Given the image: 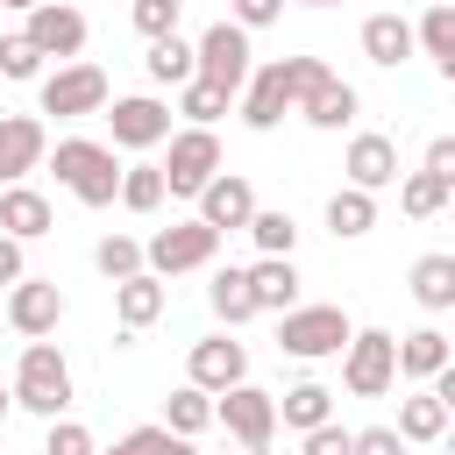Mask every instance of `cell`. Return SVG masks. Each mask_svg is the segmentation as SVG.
I'll list each match as a JSON object with an SVG mask.
<instances>
[{
	"mask_svg": "<svg viewBox=\"0 0 455 455\" xmlns=\"http://www.w3.org/2000/svg\"><path fill=\"white\" fill-rule=\"evenodd\" d=\"M327 78L320 57H277V64H256V78L242 85V121L249 128H277L284 114H299V100Z\"/></svg>",
	"mask_w": 455,
	"mask_h": 455,
	"instance_id": "1",
	"label": "cell"
},
{
	"mask_svg": "<svg viewBox=\"0 0 455 455\" xmlns=\"http://www.w3.org/2000/svg\"><path fill=\"white\" fill-rule=\"evenodd\" d=\"M57 185H64L78 206H114V199H121V164H114L107 142L64 135V142H57Z\"/></svg>",
	"mask_w": 455,
	"mask_h": 455,
	"instance_id": "2",
	"label": "cell"
},
{
	"mask_svg": "<svg viewBox=\"0 0 455 455\" xmlns=\"http://www.w3.org/2000/svg\"><path fill=\"white\" fill-rule=\"evenodd\" d=\"M14 405L43 412V419H57V412L71 405V363H64V348H57V341H28V348H21V370H14Z\"/></svg>",
	"mask_w": 455,
	"mask_h": 455,
	"instance_id": "3",
	"label": "cell"
},
{
	"mask_svg": "<svg viewBox=\"0 0 455 455\" xmlns=\"http://www.w3.org/2000/svg\"><path fill=\"white\" fill-rule=\"evenodd\" d=\"M348 341H355V327H348V313H341V306H291V313H284V327H277V348H284V355H299V363L341 355Z\"/></svg>",
	"mask_w": 455,
	"mask_h": 455,
	"instance_id": "4",
	"label": "cell"
},
{
	"mask_svg": "<svg viewBox=\"0 0 455 455\" xmlns=\"http://www.w3.org/2000/svg\"><path fill=\"white\" fill-rule=\"evenodd\" d=\"M391 377H398V334L363 327V334L341 348V384H348L355 398H384V391H391Z\"/></svg>",
	"mask_w": 455,
	"mask_h": 455,
	"instance_id": "5",
	"label": "cell"
},
{
	"mask_svg": "<svg viewBox=\"0 0 455 455\" xmlns=\"http://www.w3.org/2000/svg\"><path fill=\"white\" fill-rule=\"evenodd\" d=\"M164 178H171L178 199H199L220 178V135L213 128H178L171 135V156H164Z\"/></svg>",
	"mask_w": 455,
	"mask_h": 455,
	"instance_id": "6",
	"label": "cell"
},
{
	"mask_svg": "<svg viewBox=\"0 0 455 455\" xmlns=\"http://www.w3.org/2000/svg\"><path fill=\"white\" fill-rule=\"evenodd\" d=\"M213 249H220V228L192 213V220H171V228L149 235V270H156V277H178V270L213 263Z\"/></svg>",
	"mask_w": 455,
	"mask_h": 455,
	"instance_id": "7",
	"label": "cell"
},
{
	"mask_svg": "<svg viewBox=\"0 0 455 455\" xmlns=\"http://www.w3.org/2000/svg\"><path fill=\"white\" fill-rule=\"evenodd\" d=\"M199 78H213L220 92H242V85L256 78V64H249V28H242L235 14L199 36Z\"/></svg>",
	"mask_w": 455,
	"mask_h": 455,
	"instance_id": "8",
	"label": "cell"
},
{
	"mask_svg": "<svg viewBox=\"0 0 455 455\" xmlns=\"http://www.w3.org/2000/svg\"><path fill=\"white\" fill-rule=\"evenodd\" d=\"M100 107H107V71L100 64H57L43 78V114L78 121V114H100Z\"/></svg>",
	"mask_w": 455,
	"mask_h": 455,
	"instance_id": "9",
	"label": "cell"
},
{
	"mask_svg": "<svg viewBox=\"0 0 455 455\" xmlns=\"http://www.w3.org/2000/svg\"><path fill=\"white\" fill-rule=\"evenodd\" d=\"M220 427H228L242 448H270V434H277V398L256 391V384H235V391H220Z\"/></svg>",
	"mask_w": 455,
	"mask_h": 455,
	"instance_id": "10",
	"label": "cell"
},
{
	"mask_svg": "<svg viewBox=\"0 0 455 455\" xmlns=\"http://www.w3.org/2000/svg\"><path fill=\"white\" fill-rule=\"evenodd\" d=\"M7 320H14V334L43 341V334H57V320H64V291H57L50 277H21V284H7Z\"/></svg>",
	"mask_w": 455,
	"mask_h": 455,
	"instance_id": "11",
	"label": "cell"
},
{
	"mask_svg": "<svg viewBox=\"0 0 455 455\" xmlns=\"http://www.w3.org/2000/svg\"><path fill=\"white\" fill-rule=\"evenodd\" d=\"M43 57H78L85 50V14L78 7H64V0H43V7H28V28H21Z\"/></svg>",
	"mask_w": 455,
	"mask_h": 455,
	"instance_id": "12",
	"label": "cell"
},
{
	"mask_svg": "<svg viewBox=\"0 0 455 455\" xmlns=\"http://www.w3.org/2000/svg\"><path fill=\"white\" fill-rule=\"evenodd\" d=\"M192 384H206L213 398H220V391H235V384H249V348H242V341H228V334L192 341Z\"/></svg>",
	"mask_w": 455,
	"mask_h": 455,
	"instance_id": "13",
	"label": "cell"
},
{
	"mask_svg": "<svg viewBox=\"0 0 455 455\" xmlns=\"http://www.w3.org/2000/svg\"><path fill=\"white\" fill-rule=\"evenodd\" d=\"M114 142L121 149H156L164 135H171V107L164 100H149V92H135V100H114Z\"/></svg>",
	"mask_w": 455,
	"mask_h": 455,
	"instance_id": "14",
	"label": "cell"
},
{
	"mask_svg": "<svg viewBox=\"0 0 455 455\" xmlns=\"http://www.w3.org/2000/svg\"><path fill=\"white\" fill-rule=\"evenodd\" d=\"M43 121L36 114H0V185H21L43 164Z\"/></svg>",
	"mask_w": 455,
	"mask_h": 455,
	"instance_id": "15",
	"label": "cell"
},
{
	"mask_svg": "<svg viewBox=\"0 0 455 455\" xmlns=\"http://www.w3.org/2000/svg\"><path fill=\"white\" fill-rule=\"evenodd\" d=\"M348 185H363V192H384V185H398V142L391 135H377V128H363L355 142H348Z\"/></svg>",
	"mask_w": 455,
	"mask_h": 455,
	"instance_id": "16",
	"label": "cell"
},
{
	"mask_svg": "<svg viewBox=\"0 0 455 455\" xmlns=\"http://www.w3.org/2000/svg\"><path fill=\"white\" fill-rule=\"evenodd\" d=\"M199 220H213L220 235H228V228H249V220H256V192H249V178L220 171V178L199 192Z\"/></svg>",
	"mask_w": 455,
	"mask_h": 455,
	"instance_id": "17",
	"label": "cell"
},
{
	"mask_svg": "<svg viewBox=\"0 0 455 455\" xmlns=\"http://www.w3.org/2000/svg\"><path fill=\"white\" fill-rule=\"evenodd\" d=\"M412 50H419V28H412L405 14H370V21H363V57H370V64L398 71Z\"/></svg>",
	"mask_w": 455,
	"mask_h": 455,
	"instance_id": "18",
	"label": "cell"
},
{
	"mask_svg": "<svg viewBox=\"0 0 455 455\" xmlns=\"http://www.w3.org/2000/svg\"><path fill=\"white\" fill-rule=\"evenodd\" d=\"M448 363H455V341H448V334H434V327H412V334H398V377H412V384H434Z\"/></svg>",
	"mask_w": 455,
	"mask_h": 455,
	"instance_id": "19",
	"label": "cell"
},
{
	"mask_svg": "<svg viewBox=\"0 0 455 455\" xmlns=\"http://www.w3.org/2000/svg\"><path fill=\"white\" fill-rule=\"evenodd\" d=\"M0 235H14V242L50 235V199H43L36 185H7V192H0Z\"/></svg>",
	"mask_w": 455,
	"mask_h": 455,
	"instance_id": "20",
	"label": "cell"
},
{
	"mask_svg": "<svg viewBox=\"0 0 455 455\" xmlns=\"http://www.w3.org/2000/svg\"><path fill=\"white\" fill-rule=\"evenodd\" d=\"M114 313H121V327H128V334H142V327L164 313V277H156V270L121 277V284H114Z\"/></svg>",
	"mask_w": 455,
	"mask_h": 455,
	"instance_id": "21",
	"label": "cell"
},
{
	"mask_svg": "<svg viewBox=\"0 0 455 455\" xmlns=\"http://www.w3.org/2000/svg\"><path fill=\"white\" fill-rule=\"evenodd\" d=\"M355 107H363V100H355V85H348V78H334V71L299 100V114H306L313 128H348V121H355Z\"/></svg>",
	"mask_w": 455,
	"mask_h": 455,
	"instance_id": "22",
	"label": "cell"
},
{
	"mask_svg": "<svg viewBox=\"0 0 455 455\" xmlns=\"http://www.w3.org/2000/svg\"><path fill=\"white\" fill-rule=\"evenodd\" d=\"M249 284H256V306H263V313H291V306H299V270H291V256L249 263Z\"/></svg>",
	"mask_w": 455,
	"mask_h": 455,
	"instance_id": "23",
	"label": "cell"
},
{
	"mask_svg": "<svg viewBox=\"0 0 455 455\" xmlns=\"http://www.w3.org/2000/svg\"><path fill=\"white\" fill-rule=\"evenodd\" d=\"M142 71H149L156 85H192V78H199V43H185V36H164V43H149Z\"/></svg>",
	"mask_w": 455,
	"mask_h": 455,
	"instance_id": "24",
	"label": "cell"
},
{
	"mask_svg": "<svg viewBox=\"0 0 455 455\" xmlns=\"http://www.w3.org/2000/svg\"><path fill=\"white\" fill-rule=\"evenodd\" d=\"M213 419H220V398H213L206 384H185V391L164 398V427H171V434H206Z\"/></svg>",
	"mask_w": 455,
	"mask_h": 455,
	"instance_id": "25",
	"label": "cell"
},
{
	"mask_svg": "<svg viewBox=\"0 0 455 455\" xmlns=\"http://www.w3.org/2000/svg\"><path fill=\"white\" fill-rule=\"evenodd\" d=\"M206 299H213V313H220L228 327H242V320H256V313H263V306H256V284H249V270H213Z\"/></svg>",
	"mask_w": 455,
	"mask_h": 455,
	"instance_id": "26",
	"label": "cell"
},
{
	"mask_svg": "<svg viewBox=\"0 0 455 455\" xmlns=\"http://www.w3.org/2000/svg\"><path fill=\"white\" fill-rule=\"evenodd\" d=\"M412 299H419L427 313H448V306H455V256H441V249L419 256V263H412Z\"/></svg>",
	"mask_w": 455,
	"mask_h": 455,
	"instance_id": "27",
	"label": "cell"
},
{
	"mask_svg": "<svg viewBox=\"0 0 455 455\" xmlns=\"http://www.w3.org/2000/svg\"><path fill=\"white\" fill-rule=\"evenodd\" d=\"M327 228L348 242V235H370L377 228V192H363V185H341L334 199H327Z\"/></svg>",
	"mask_w": 455,
	"mask_h": 455,
	"instance_id": "28",
	"label": "cell"
},
{
	"mask_svg": "<svg viewBox=\"0 0 455 455\" xmlns=\"http://www.w3.org/2000/svg\"><path fill=\"white\" fill-rule=\"evenodd\" d=\"M327 412H334V391H327V384H291V391H284V405H277V419H284V427H299V434L327 427Z\"/></svg>",
	"mask_w": 455,
	"mask_h": 455,
	"instance_id": "29",
	"label": "cell"
},
{
	"mask_svg": "<svg viewBox=\"0 0 455 455\" xmlns=\"http://www.w3.org/2000/svg\"><path fill=\"white\" fill-rule=\"evenodd\" d=\"M398 434H405V441H441V434H448V405L434 398V384L398 405Z\"/></svg>",
	"mask_w": 455,
	"mask_h": 455,
	"instance_id": "30",
	"label": "cell"
},
{
	"mask_svg": "<svg viewBox=\"0 0 455 455\" xmlns=\"http://www.w3.org/2000/svg\"><path fill=\"white\" fill-rule=\"evenodd\" d=\"M164 192H171L164 164H128V171H121V206H128V213H156Z\"/></svg>",
	"mask_w": 455,
	"mask_h": 455,
	"instance_id": "31",
	"label": "cell"
},
{
	"mask_svg": "<svg viewBox=\"0 0 455 455\" xmlns=\"http://www.w3.org/2000/svg\"><path fill=\"white\" fill-rule=\"evenodd\" d=\"M228 100H235V92H220L213 78H192V85H178V114H185L192 128H213V121L228 114Z\"/></svg>",
	"mask_w": 455,
	"mask_h": 455,
	"instance_id": "32",
	"label": "cell"
},
{
	"mask_svg": "<svg viewBox=\"0 0 455 455\" xmlns=\"http://www.w3.org/2000/svg\"><path fill=\"white\" fill-rule=\"evenodd\" d=\"M448 199H455V185H448V178H434V171H412V178L398 185V206H405L412 220H427V213H441Z\"/></svg>",
	"mask_w": 455,
	"mask_h": 455,
	"instance_id": "33",
	"label": "cell"
},
{
	"mask_svg": "<svg viewBox=\"0 0 455 455\" xmlns=\"http://www.w3.org/2000/svg\"><path fill=\"white\" fill-rule=\"evenodd\" d=\"M92 263H100V277H114V284H121V277L149 270V249H142L135 235H107V242L92 249Z\"/></svg>",
	"mask_w": 455,
	"mask_h": 455,
	"instance_id": "34",
	"label": "cell"
},
{
	"mask_svg": "<svg viewBox=\"0 0 455 455\" xmlns=\"http://www.w3.org/2000/svg\"><path fill=\"white\" fill-rule=\"evenodd\" d=\"M249 235H256V249H263V256H291V242H299V228H291V213H284V206H270V213L256 206Z\"/></svg>",
	"mask_w": 455,
	"mask_h": 455,
	"instance_id": "35",
	"label": "cell"
},
{
	"mask_svg": "<svg viewBox=\"0 0 455 455\" xmlns=\"http://www.w3.org/2000/svg\"><path fill=\"white\" fill-rule=\"evenodd\" d=\"M412 28H419V50H427L434 64H448V57H455V7H427Z\"/></svg>",
	"mask_w": 455,
	"mask_h": 455,
	"instance_id": "36",
	"label": "cell"
},
{
	"mask_svg": "<svg viewBox=\"0 0 455 455\" xmlns=\"http://www.w3.org/2000/svg\"><path fill=\"white\" fill-rule=\"evenodd\" d=\"M43 71V50L28 36H0V78H36Z\"/></svg>",
	"mask_w": 455,
	"mask_h": 455,
	"instance_id": "37",
	"label": "cell"
},
{
	"mask_svg": "<svg viewBox=\"0 0 455 455\" xmlns=\"http://www.w3.org/2000/svg\"><path fill=\"white\" fill-rule=\"evenodd\" d=\"M128 14H135V28H142L149 43H164V36H178V0H135Z\"/></svg>",
	"mask_w": 455,
	"mask_h": 455,
	"instance_id": "38",
	"label": "cell"
},
{
	"mask_svg": "<svg viewBox=\"0 0 455 455\" xmlns=\"http://www.w3.org/2000/svg\"><path fill=\"white\" fill-rule=\"evenodd\" d=\"M43 455H100V448H92V434H85L78 419H50V441H43Z\"/></svg>",
	"mask_w": 455,
	"mask_h": 455,
	"instance_id": "39",
	"label": "cell"
},
{
	"mask_svg": "<svg viewBox=\"0 0 455 455\" xmlns=\"http://www.w3.org/2000/svg\"><path fill=\"white\" fill-rule=\"evenodd\" d=\"M299 455H355V434H348V427H334V419H327V427H313V434H306V441H299Z\"/></svg>",
	"mask_w": 455,
	"mask_h": 455,
	"instance_id": "40",
	"label": "cell"
},
{
	"mask_svg": "<svg viewBox=\"0 0 455 455\" xmlns=\"http://www.w3.org/2000/svg\"><path fill=\"white\" fill-rule=\"evenodd\" d=\"M171 441H178L171 427H135V434H121L128 455H171Z\"/></svg>",
	"mask_w": 455,
	"mask_h": 455,
	"instance_id": "41",
	"label": "cell"
},
{
	"mask_svg": "<svg viewBox=\"0 0 455 455\" xmlns=\"http://www.w3.org/2000/svg\"><path fill=\"white\" fill-rule=\"evenodd\" d=\"M355 455H405V434L398 427H363L355 434Z\"/></svg>",
	"mask_w": 455,
	"mask_h": 455,
	"instance_id": "42",
	"label": "cell"
},
{
	"mask_svg": "<svg viewBox=\"0 0 455 455\" xmlns=\"http://www.w3.org/2000/svg\"><path fill=\"white\" fill-rule=\"evenodd\" d=\"M228 7H235V21H242V28H263V21H277V14H284V0H228Z\"/></svg>",
	"mask_w": 455,
	"mask_h": 455,
	"instance_id": "43",
	"label": "cell"
},
{
	"mask_svg": "<svg viewBox=\"0 0 455 455\" xmlns=\"http://www.w3.org/2000/svg\"><path fill=\"white\" fill-rule=\"evenodd\" d=\"M427 171L455 185V135H434V142H427Z\"/></svg>",
	"mask_w": 455,
	"mask_h": 455,
	"instance_id": "44",
	"label": "cell"
},
{
	"mask_svg": "<svg viewBox=\"0 0 455 455\" xmlns=\"http://www.w3.org/2000/svg\"><path fill=\"white\" fill-rule=\"evenodd\" d=\"M7 284H21V242L14 235H0V291Z\"/></svg>",
	"mask_w": 455,
	"mask_h": 455,
	"instance_id": "45",
	"label": "cell"
},
{
	"mask_svg": "<svg viewBox=\"0 0 455 455\" xmlns=\"http://www.w3.org/2000/svg\"><path fill=\"white\" fill-rule=\"evenodd\" d=\"M434 398H441V405H448V419H455V363L434 377Z\"/></svg>",
	"mask_w": 455,
	"mask_h": 455,
	"instance_id": "46",
	"label": "cell"
},
{
	"mask_svg": "<svg viewBox=\"0 0 455 455\" xmlns=\"http://www.w3.org/2000/svg\"><path fill=\"white\" fill-rule=\"evenodd\" d=\"M171 455H199V448H192V434H178V441H171Z\"/></svg>",
	"mask_w": 455,
	"mask_h": 455,
	"instance_id": "47",
	"label": "cell"
},
{
	"mask_svg": "<svg viewBox=\"0 0 455 455\" xmlns=\"http://www.w3.org/2000/svg\"><path fill=\"white\" fill-rule=\"evenodd\" d=\"M0 7H21V14H28V7H43V0H0Z\"/></svg>",
	"mask_w": 455,
	"mask_h": 455,
	"instance_id": "48",
	"label": "cell"
},
{
	"mask_svg": "<svg viewBox=\"0 0 455 455\" xmlns=\"http://www.w3.org/2000/svg\"><path fill=\"white\" fill-rule=\"evenodd\" d=\"M441 78H448V85H455V57H448V64H441Z\"/></svg>",
	"mask_w": 455,
	"mask_h": 455,
	"instance_id": "49",
	"label": "cell"
},
{
	"mask_svg": "<svg viewBox=\"0 0 455 455\" xmlns=\"http://www.w3.org/2000/svg\"><path fill=\"white\" fill-rule=\"evenodd\" d=\"M441 441H448V455H455V427H448V434H441Z\"/></svg>",
	"mask_w": 455,
	"mask_h": 455,
	"instance_id": "50",
	"label": "cell"
},
{
	"mask_svg": "<svg viewBox=\"0 0 455 455\" xmlns=\"http://www.w3.org/2000/svg\"><path fill=\"white\" fill-rule=\"evenodd\" d=\"M7 398H14V391H0V419H7Z\"/></svg>",
	"mask_w": 455,
	"mask_h": 455,
	"instance_id": "51",
	"label": "cell"
},
{
	"mask_svg": "<svg viewBox=\"0 0 455 455\" xmlns=\"http://www.w3.org/2000/svg\"><path fill=\"white\" fill-rule=\"evenodd\" d=\"M306 7H341V0H306Z\"/></svg>",
	"mask_w": 455,
	"mask_h": 455,
	"instance_id": "52",
	"label": "cell"
},
{
	"mask_svg": "<svg viewBox=\"0 0 455 455\" xmlns=\"http://www.w3.org/2000/svg\"><path fill=\"white\" fill-rule=\"evenodd\" d=\"M107 455H128V448H121V441H114V448H107Z\"/></svg>",
	"mask_w": 455,
	"mask_h": 455,
	"instance_id": "53",
	"label": "cell"
},
{
	"mask_svg": "<svg viewBox=\"0 0 455 455\" xmlns=\"http://www.w3.org/2000/svg\"><path fill=\"white\" fill-rule=\"evenodd\" d=\"M242 455H270V448H242Z\"/></svg>",
	"mask_w": 455,
	"mask_h": 455,
	"instance_id": "54",
	"label": "cell"
},
{
	"mask_svg": "<svg viewBox=\"0 0 455 455\" xmlns=\"http://www.w3.org/2000/svg\"><path fill=\"white\" fill-rule=\"evenodd\" d=\"M448 206H455V199H448Z\"/></svg>",
	"mask_w": 455,
	"mask_h": 455,
	"instance_id": "55",
	"label": "cell"
}]
</instances>
